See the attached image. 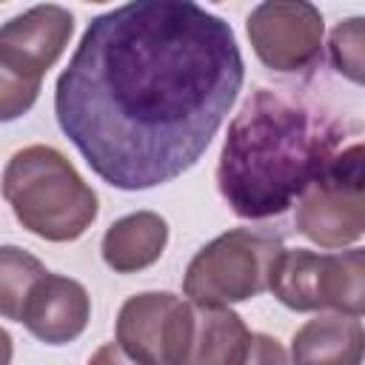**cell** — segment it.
I'll return each mask as SVG.
<instances>
[{
    "label": "cell",
    "instance_id": "1",
    "mask_svg": "<svg viewBox=\"0 0 365 365\" xmlns=\"http://www.w3.org/2000/svg\"><path fill=\"white\" fill-rule=\"evenodd\" d=\"M234 29L191 0H137L97 14L54 86V114L91 171L145 191L185 174L240 97Z\"/></svg>",
    "mask_w": 365,
    "mask_h": 365
},
{
    "label": "cell",
    "instance_id": "2",
    "mask_svg": "<svg viewBox=\"0 0 365 365\" xmlns=\"http://www.w3.org/2000/svg\"><path fill=\"white\" fill-rule=\"evenodd\" d=\"M342 148V125L311 103L257 88L228 123L217 188L242 220L288 211L305 185Z\"/></svg>",
    "mask_w": 365,
    "mask_h": 365
},
{
    "label": "cell",
    "instance_id": "3",
    "mask_svg": "<svg viewBox=\"0 0 365 365\" xmlns=\"http://www.w3.org/2000/svg\"><path fill=\"white\" fill-rule=\"evenodd\" d=\"M3 197L17 222L46 242H74L97 220V191L54 145H26L3 168Z\"/></svg>",
    "mask_w": 365,
    "mask_h": 365
},
{
    "label": "cell",
    "instance_id": "4",
    "mask_svg": "<svg viewBox=\"0 0 365 365\" xmlns=\"http://www.w3.org/2000/svg\"><path fill=\"white\" fill-rule=\"evenodd\" d=\"M282 248L279 237L254 228H231L194 254L182 277V294L197 305H234L254 299L268 291Z\"/></svg>",
    "mask_w": 365,
    "mask_h": 365
},
{
    "label": "cell",
    "instance_id": "5",
    "mask_svg": "<svg viewBox=\"0 0 365 365\" xmlns=\"http://www.w3.org/2000/svg\"><path fill=\"white\" fill-rule=\"evenodd\" d=\"M268 291L291 311L365 314V251L359 245L336 254L311 248H282Z\"/></svg>",
    "mask_w": 365,
    "mask_h": 365
},
{
    "label": "cell",
    "instance_id": "6",
    "mask_svg": "<svg viewBox=\"0 0 365 365\" xmlns=\"http://www.w3.org/2000/svg\"><path fill=\"white\" fill-rule=\"evenodd\" d=\"M294 225L319 248H345L365 234L362 143L342 145L297 197Z\"/></svg>",
    "mask_w": 365,
    "mask_h": 365
},
{
    "label": "cell",
    "instance_id": "7",
    "mask_svg": "<svg viewBox=\"0 0 365 365\" xmlns=\"http://www.w3.org/2000/svg\"><path fill=\"white\" fill-rule=\"evenodd\" d=\"M191 319L188 299L171 291H143L123 302L114 339L140 365H182Z\"/></svg>",
    "mask_w": 365,
    "mask_h": 365
},
{
    "label": "cell",
    "instance_id": "8",
    "mask_svg": "<svg viewBox=\"0 0 365 365\" xmlns=\"http://www.w3.org/2000/svg\"><path fill=\"white\" fill-rule=\"evenodd\" d=\"M257 60L279 74L305 71L322 51L325 20L305 0H265L251 9L245 23Z\"/></svg>",
    "mask_w": 365,
    "mask_h": 365
},
{
    "label": "cell",
    "instance_id": "9",
    "mask_svg": "<svg viewBox=\"0 0 365 365\" xmlns=\"http://www.w3.org/2000/svg\"><path fill=\"white\" fill-rule=\"evenodd\" d=\"M74 34V14L57 3L31 6L0 26V63L11 71L43 80V74L63 57Z\"/></svg>",
    "mask_w": 365,
    "mask_h": 365
},
{
    "label": "cell",
    "instance_id": "10",
    "mask_svg": "<svg viewBox=\"0 0 365 365\" xmlns=\"http://www.w3.org/2000/svg\"><path fill=\"white\" fill-rule=\"evenodd\" d=\"M91 319V297L83 282L46 271L31 288L20 311L26 331L46 345L74 342Z\"/></svg>",
    "mask_w": 365,
    "mask_h": 365
},
{
    "label": "cell",
    "instance_id": "11",
    "mask_svg": "<svg viewBox=\"0 0 365 365\" xmlns=\"http://www.w3.org/2000/svg\"><path fill=\"white\" fill-rule=\"evenodd\" d=\"M365 328L356 317L317 314L291 336L288 365H362Z\"/></svg>",
    "mask_w": 365,
    "mask_h": 365
},
{
    "label": "cell",
    "instance_id": "12",
    "mask_svg": "<svg viewBox=\"0 0 365 365\" xmlns=\"http://www.w3.org/2000/svg\"><path fill=\"white\" fill-rule=\"evenodd\" d=\"M191 336L182 365H240L251 334L245 319L231 305L191 302Z\"/></svg>",
    "mask_w": 365,
    "mask_h": 365
},
{
    "label": "cell",
    "instance_id": "13",
    "mask_svg": "<svg viewBox=\"0 0 365 365\" xmlns=\"http://www.w3.org/2000/svg\"><path fill=\"white\" fill-rule=\"evenodd\" d=\"M168 245V222L154 211H134L114 220L100 242L103 262L114 274H137L154 265Z\"/></svg>",
    "mask_w": 365,
    "mask_h": 365
},
{
    "label": "cell",
    "instance_id": "14",
    "mask_svg": "<svg viewBox=\"0 0 365 365\" xmlns=\"http://www.w3.org/2000/svg\"><path fill=\"white\" fill-rule=\"evenodd\" d=\"M46 274V265L17 248V245H0V317L20 322L23 302L29 297V288Z\"/></svg>",
    "mask_w": 365,
    "mask_h": 365
},
{
    "label": "cell",
    "instance_id": "15",
    "mask_svg": "<svg viewBox=\"0 0 365 365\" xmlns=\"http://www.w3.org/2000/svg\"><path fill=\"white\" fill-rule=\"evenodd\" d=\"M362 17H351L345 23H339L331 31V43H328V54H331V66L348 77L351 83L362 86L365 80V34H362Z\"/></svg>",
    "mask_w": 365,
    "mask_h": 365
},
{
    "label": "cell",
    "instance_id": "16",
    "mask_svg": "<svg viewBox=\"0 0 365 365\" xmlns=\"http://www.w3.org/2000/svg\"><path fill=\"white\" fill-rule=\"evenodd\" d=\"M40 94V80H29L0 63V123H11L31 111Z\"/></svg>",
    "mask_w": 365,
    "mask_h": 365
},
{
    "label": "cell",
    "instance_id": "17",
    "mask_svg": "<svg viewBox=\"0 0 365 365\" xmlns=\"http://www.w3.org/2000/svg\"><path fill=\"white\" fill-rule=\"evenodd\" d=\"M240 365H288V354L271 334H251L248 351Z\"/></svg>",
    "mask_w": 365,
    "mask_h": 365
},
{
    "label": "cell",
    "instance_id": "18",
    "mask_svg": "<svg viewBox=\"0 0 365 365\" xmlns=\"http://www.w3.org/2000/svg\"><path fill=\"white\" fill-rule=\"evenodd\" d=\"M86 365H140V362H134L117 342H106L91 354V359Z\"/></svg>",
    "mask_w": 365,
    "mask_h": 365
},
{
    "label": "cell",
    "instance_id": "19",
    "mask_svg": "<svg viewBox=\"0 0 365 365\" xmlns=\"http://www.w3.org/2000/svg\"><path fill=\"white\" fill-rule=\"evenodd\" d=\"M14 356V345H11V334L6 328H0V365H11Z\"/></svg>",
    "mask_w": 365,
    "mask_h": 365
}]
</instances>
